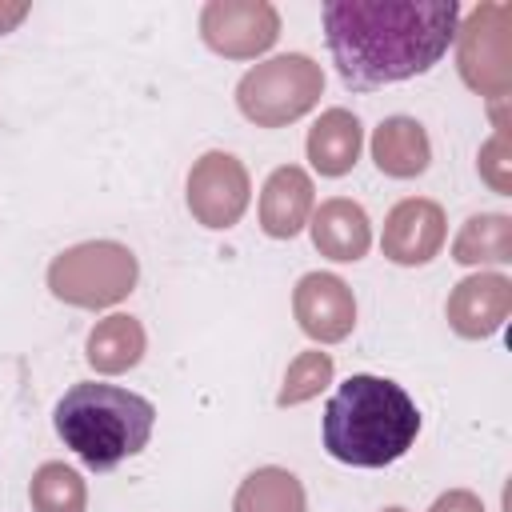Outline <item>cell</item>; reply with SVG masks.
I'll return each mask as SVG.
<instances>
[{"mask_svg":"<svg viewBox=\"0 0 512 512\" xmlns=\"http://www.w3.org/2000/svg\"><path fill=\"white\" fill-rule=\"evenodd\" d=\"M356 152H360V124H356V116H348V112H328L316 128H312V136H308V156H312V164L324 172V176H340V172H348L352 164H356Z\"/></svg>","mask_w":512,"mask_h":512,"instance_id":"obj_10","label":"cell"},{"mask_svg":"<svg viewBox=\"0 0 512 512\" xmlns=\"http://www.w3.org/2000/svg\"><path fill=\"white\" fill-rule=\"evenodd\" d=\"M372 152H376V164L392 176H412L428 164V140H424L420 124L404 120V116L380 124V132L372 140Z\"/></svg>","mask_w":512,"mask_h":512,"instance_id":"obj_12","label":"cell"},{"mask_svg":"<svg viewBox=\"0 0 512 512\" xmlns=\"http://www.w3.org/2000/svg\"><path fill=\"white\" fill-rule=\"evenodd\" d=\"M420 432L412 396L384 376H348L324 408V448L332 460L352 468H384L400 460Z\"/></svg>","mask_w":512,"mask_h":512,"instance_id":"obj_2","label":"cell"},{"mask_svg":"<svg viewBox=\"0 0 512 512\" xmlns=\"http://www.w3.org/2000/svg\"><path fill=\"white\" fill-rule=\"evenodd\" d=\"M236 512H304L296 476H288L280 468H264V472L248 476V484L240 488Z\"/></svg>","mask_w":512,"mask_h":512,"instance_id":"obj_14","label":"cell"},{"mask_svg":"<svg viewBox=\"0 0 512 512\" xmlns=\"http://www.w3.org/2000/svg\"><path fill=\"white\" fill-rule=\"evenodd\" d=\"M52 424L64 448H72L88 468L108 472L148 444L156 408L140 392L92 380V384H72L60 396Z\"/></svg>","mask_w":512,"mask_h":512,"instance_id":"obj_3","label":"cell"},{"mask_svg":"<svg viewBox=\"0 0 512 512\" xmlns=\"http://www.w3.org/2000/svg\"><path fill=\"white\" fill-rule=\"evenodd\" d=\"M32 500H36L40 512H80L84 492H80V484H76V476L68 468L48 464L32 480Z\"/></svg>","mask_w":512,"mask_h":512,"instance_id":"obj_16","label":"cell"},{"mask_svg":"<svg viewBox=\"0 0 512 512\" xmlns=\"http://www.w3.org/2000/svg\"><path fill=\"white\" fill-rule=\"evenodd\" d=\"M204 36L228 56H248L276 40V12L268 4H208Z\"/></svg>","mask_w":512,"mask_h":512,"instance_id":"obj_7","label":"cell"},{"mask_svg":"<svg viewBox=\"0 0 512 512\" xmlns=\"http://www.w3.org/2000/svg\"><path fill=\"white\" fill-rule=\"evenodd\" d=\"M136 276V264L124 248L112 244H84L76 252H68L64 260H56L52 268V288L76 304H104L128 292Z\"/></svg>","mask_w":512,"mask_h":512,"instance_id":"obj_5","label":"cell"},{"mask_svg":"<svg viewBox=\"0 0 512 512\" xmlns=\"http://www.w3.org/2000/svg\"><path fill=\"white\" fill-rule=\"evenodd\" d=\"M308 180L296 168H280L264 188V228L272 236H292L308 216Z\"/></svg>","mask_w":512,"mask_h":512,"instance_id":"obj_13","label":"cell"},{"mask_svg":"<svg viewBox=\"0 0 512 512\" xmlns=\"http://www.w3.org/2000/svg\"><path fill=\"white\" fill-rule=\"evenodd\" d=\"M320 16L336 72L356 92L428 72L460 24L452 0H328Z\"/></svg>","mask_w":512,"mask_h":512,"instance_id":"obj_1","label":"cell"},{"mask_svg":"<svg viewBox=\"0 0 512 512\" xmlns=\"http://www.w3.org/2000/svg\"><path fill=\"white\" fill-rule=\"evenodd\" d=\"M388 512H400V508H388Z\"/></svg>","mask_w":512,"mask_h":512,"instance_id":"obj_18","label":"cell"},{"mask_svg":"<svg viewBox=\"0 0 512 512\" xmlns=\"http://www.w3.org/2000/svg\"><path fill=\"white\" fill-rule=\"evenodd\" d=\"M312 236H316V248H324L328 256L336 260H356L364 248H368V224H364V212L356 204H344V200H332L316 212V224H312Z\"/></svg>","mask_w":512,"mask_h":512,"instance_id":"obj_11","label":"cell"},{"mask_svg":"<svg viewBox=\"0 0 512 512\" xmlns=\"http://www.w3.org/2000/svg\"><path fill=\"white\" fill-rule=\"evenodd\" d=\"M320 92V72L308 56H276L240 80V108L260 124L300 116Z\"/></svg>","mask_w":512,"mask_h":512,"instance_id":"obj_4","label":"cell"},{"mask_svg":"<svg viewBox=\"0 0 512 512\" xmlns=\"http://www.w3.org/2000/svg\"><path fill=\"white\" fill-rule=\"evenodd\" d=\"M440 212L432 204H400L384 228V248L400 264H420L440 240Z\"/></svg>","mask_w":512,"mask_h":512,"instance_id":"obj_9","label":"cell"},{"mask_svg":"<svg viewBox=\"0 0 512 512\" xmlns=\"http://www.w3.org/2000/svg\"><path fill=\"white\" fill-rule=\"evenodd\" d=\"M296 312L304 332L320 340H336L352 328V300L336 276H304L296 292Z\"/></svg>","mask_w":512,"mask_h":512,"instance_id":"obj_8","label":"cell"},{"mask_svg":"<svg viewBox=\"0 0 512 512\" xmlns=\"http://www.w3.org/2000/svg\"><path fill=\"white\" fill-rule=\"evenodd\" d=\"M328 372H332V364H328V356L324 352H308V356H300L296 364H292V372H288V388H284V404L288 400H304V396H312L324 380H328Z\"/></svg>","mask_w":512,"mask_h":512,"instance_id":"obj_17","label":"cell"},{"mask_svg":"<svg viewBox=\"0 0 512 512\" xmlns=\"http://www.w3.org/2000/svg\"><path fill=\"white\" fill-rule=\"evenodd\" d=\"M136 356H140V328H136L128 316H112V320H108L104 328H96L92 340H88V360L100 364V368H108V372L132 364Z\"/></svg>","mask_w":512,"mask_h":512,"instance_id":"obj_15","label":"cell"},{"mask_svg":"<svg viewBox=\"0 0 512 512\" xmlns=\"http://www.w3.org/2000/svg\"><path fill=\"white\" fill-rule=\"evenodd\" d=\"M244 192H248V188H244V172H240V164H236L232 156L212 152V156H204L200 168L192 172L188 204H192V212H196L204 224L220 228V224H232V220L240 216V208H244Z\"/></svg>","mask_w":512,"mask_h":512,"instance_id":"obj_6","label":"cell"}]
</instances>
